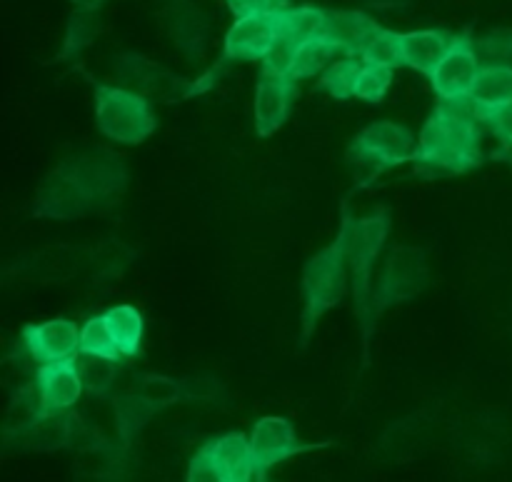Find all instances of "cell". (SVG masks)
Returning <instances> with one entry per match:
<instances>
[{"label": "cell", "mask_w": 512, "mask_h": 482, "mask_svg": "<svg viewBox=\"0 0 512 482\" xmlns=\"http://www.w3.org/2000/svg\"><path fill=\"white\" fill-rule=\"evenodd\" d=\"M128 168L108 150H83L60 160L35 190L33 213L43 220H75L123 198Z\"/></svg>", "instance_id": "6da1fadb"}, {"label": "cell", "mask_w": 512, "mask_h": 482, "mask_svg": "<svg viewBox=\"0 0 512 482\" xmlns=\"http://www.w3.org/2000/svg\"><path fill=\"white\" fill-rule=\"evenodd\" d=\"M413 163L423 175H463L483 163V130L478 115L438 103L420 130Z\"/></svg>", "instance_id": "7a4b0ae2"}, {"label": "cell", "mask_w": 512, "mask_h": 482, "mask_svg": "<svg viewBox=\"0 0 512 482\" xmlns=\"http://www.w3.org/2000/svg\"><path fill=\"white\" fill-rule=\"evenodd\" d=\"M355 218L350 213L343 215L340 233L328 248L315 253L303 268V345L313 335L315 325L328 310H333L348 290V268H350V240H353Z\"/></svg>", "instance_id": "3957f363"}, {"label": "cell", "mask_w": 512, "mask_h": 482, "mask_svg": "<svg viewBox=\"0 0 512 482\" xmlns=\"http://www.w3.org/2000/svg\"><path fill=\"white\" fill-rule=\"evenodd\" d=\"M390 230L388 210L380 208L375 213L353 223V240H350V273H353V295L355 313H358L360 330L365 340V355H368V340L373 335L375 310H373V265L383 250L385 238Z\"/></svg>", "instance_id": "277c9868"}, {"label": "cell", "mask_w": 512, "mask_h": 482, "mask_svg": "<svg viewBox=\"0 0 512 482\" xmlns=\"http://www.w3.org/2000/svg\"><path fill=\"white\" fill-rule=\"evenodd\" d=\"M95 125L108 140L140 145L155 133V110L148 95L125 85H95Z\"/></svg>", "instance_id": "5b68a950"}, {"label": "cell", "mask_w": 512, "mask_h": 482, "mask_svg": "<svg viewBox=\"0 0 512 482\" xmlns=\"http://www.w3.org/2000/svg\"><path fill=\"white\" fill-rule=\"evenodd\" d=\"M278 40H280L278 10H270V13L238 15L235 23L230 25L228 33H225L223 55H220V60L203 75V78L195 80L193 85H188L183 98H190V95L205 93V90L213 88L218 75L223 73L228 65L240 63V60H263L265 55L273 50V45L278 43Z\"/></svg>", "instance_id": "8992f818"}, {"label": "cell", "mask_w": 512, "mask_h": 482, "mask_svg": "<svg viewBox=\"0 0 512 482\" xmlns=\"http://www.w3.org/2000/svg\"><path fill=\"white\" fill-rule=\"evenodd\" d=\"M188 482H248L258 480L250 438L243 433L215 435L200 445L188 465Z\"/></svg>", "instance_id": "52a82bcc"}, {"label": "cell", "mask_w": 512, "mask_h": 482, "mask_svg": "<svg viewBox=\"0 0 512 482\" xmlns=\"http://www.w3.org/2000/svg\"><path fill=\"white\" fill-rule=\"evenodd\" d=\"M415 135L405 125L393 120H378L355 135L348 150L350 163L358 165L368 175H378L383 170H393L398 165L413 160Z\"/></svg>", "instance_id": "ba28073f"}, {"label": "cell", "mask_w": 512, "mask_h": 482, "mask_svg": "<svg viewBox=\"0 0 512 482\" xmlns=\"http://www.w3.org/2000/svg\"><path fill=\"white\" fill-rule=\"evenodd\" d=\"M430 268H428V255L425 250L415 248V245H403L395 248L393 255L385 263L380 283L373 295V310L375 318L385 313V310L395 308L400 303H408L415 295L423 293L428 285Z\"/></svg>", "instance_id": "9c48e42d"}, {"label": "cell", "mask_w": 512, "mask_h": 482, "mask_svg": "<svg viewBox=\"0 0 512 482\" xmlns=\"http://www.w3.org/2000/svg\"><path fill=\"white\" fill-rule=\"evenodd\" d=\"M480 68H483V63H480L478 43L470 40L468 35H455L445 58L430 75V83H433V90L440 100L463 105L470 100Z\"/></svg>", "instance_id": "30bf717a"}, {"label": "cell", "mask_w": 512, "mask_h": 482, "mask_svg": "<svg viewBox=\"0 0 512 482\" xmlns=\"http://www.w3.org/2000/svg\"><path fill=\"white\" fill-rule=\"evenodd\" d=\"M250 438V450H253L255 458V473L258 480H268L270 470L275 465L285 463L293 455L308 453L315 450L318 445H303L300 443L298 433H295V425L288 418H280V415H265L258 423L253 425V433Z\"/></svg>", "instance_id": "8fae6325"}, {"label": "cell", "mask_w": 512, "mask_h": 482, "mask_svg": "<svg viewBox=\"0 0 512 482\" xmlns=\"http://www.w3.org/2000/svg\"><path fill=\"white\" fill-rule=\"evenodd\" d=\"M20 343L38 365L58 363V360L78 358L80 328L75 320L53 318L45 320V323L25 325Z\"/></svg>", "instance_id": "7c38bea8"}, {"label": "cell", "mask_w": 512, "mask_h": 482, "mask_svg": "<svg viewBox=\"0 0 512 482\" xmlns=\"http://www.w3.org/2000/svg\"><path fill=\"white\" fill-rule=\"evenodd\" d=\"M295 93H298V80L288 75H273L260 70L258 88H255V133L258 138H270L278 133L288 120L290 108H293Z\"/></svg>", "instance_id": "4fadbf2b"}, {"label": "cell", "mask_w": 512, "mask_h": 482, "mask_svg": "<svg viewBox=\"0 0 512 482\" xmlns=\"http://www.w3.org/2000/svg\"><path fill=\"white\" fill-rule=\"evenodd\" d=\"M33 393L38 410H70L85 393L78 358L40 365L33 378Z\"/></svg>", "instance_id": "5bb4252c"}, {"label": "cell", "mask_w": 512, "mask_h": 482, "mask_svg": "<svg viewBox=\"0 0 512 482\" xmlns=\"http://www.w3.org/2000/svg\"><path fill=\"white\" fill-rule=\"evenodd\" d=\"M163 20L175 48L190 63H198L210 35V20L205 10L198 8L193 0H168L163 8Z\"/></svg>", "instance_id": "9a60e30c"}, {"label": "cell", "mask_w": 512, "mask_h": 482, "mask_svg": "<svg viewBox=\"0 0 512 482\" xmlns=\"http://www.w3.org/2000/svg\"><path fill=\"white\" fill-rule=\"evenodd\" d=\"M78 420L65 410H35L33 418L18 428V440L30 450H58L75 445Z\"/></svg>", "instance_id": "2e32d148"}, {"label": "cell", "mask_w": 512, "mask_h": 482, "mask_svg": "<svg viewBox=\"0 0 512 482\" xmlns=\"http://www.w3.org/2000/svg\"><path fill=\"white\" fill-rule=\"evenodd\" d=\"M380 23L363 10H328L325 38L343 55H363L370 40L380 33Z\"/></svg>", "instance_id": "e0dca14e"}, {"label": "cell", "mask_w": 512, "mask_h": 482, "mask_svg": "<svg viewBox=\"0 0 512 482\" xmlns=\"http://www.w3.org/2000/svg\"><path fill=\"white\" fill-rule=\"evenodd\" d=\"M113 70L125 88L138 90V93H143V95L168 93L173 85H178L175 75L168 73L163 65L153 63V60L143 58V55H135V53L115 55Z\"/></svg>", "instance_id": "ac0fdd59"}, {"label": "cell", "mask_w": 512, "mask_h": 482, "mask_svg": "<svg viewBox=\"0 0 512 482\" xmlns=\"http://www.w3.org/2000/svg\"><path fill=\"white\" fill-rule=\"evenodd\" d=\"M468 103L473 105L478 120L512 103V65L485 63L480 68Z\"/></svg>", "instance_id": "d6986e66"}, {"label": "cell", "mask_w": 512, "mask_h": 482, "mask_svg": "<svg viewBox=\"0 0 512 482\" xmlns=\"http://www.w3.org/2000/svg\"><path fill=\"white\" fill-rule=\"evenodd\" d=\"M450 43H453V35H448L445 30L425 28V30H410V33H403L405 65L430 78L433 70L438 68L440 60L445 58V53H448Z\"/></svg>", "instance_id": "ffe728a7"}, {"label": "cell", "mask_w": 512, "mask_h": 482, "mask_svg": "<svg viewBox=\"0 0 512 482\" xmlns=\"http://www.w3.org/2000/svg\"><path fill=\"white\" fill-rule=\"evenodd\" d=\"M103 318L123 358H135L143 348L145 338V320L140 310L133 305H115V308L105 310Z\"/></svg>", "instance_id": "44dd1931"}, {"label": "cell", "mask_w": 512, "mask_h": 482, "mask_svg": "<svg viewBox=\"0 0 512 482\" xmlns=\"http://www.w3.org/2000/svg\"><path fill=\"white\" fill-rule=\"evenodd\" d=\"M280 38L305 43L310 38H320L328 28V8L320 5H288L278 10Z\"/></svg>", "instance_id": "7402d4cb"}, {"label": "cell", "mask_w": 512, "mask_h": 482, "mask_svg": "<svg viewBox=\"0 0 512 482\" xmlns=\"http://www.w3.org/2000/svg\"><path fill=\"white\" fill-rule=\"evenodd\" d=\"M158 413L138 390H130L115 398V428H118L120 440L125 445L150 423V418Z\"/></svg>", "instance_id": "603a6c76"}, {"label": "cell", "mask_w": 512, "mask_h": 482, "mask_svg": "<svg viewBox=\"0 0 512 482\" xmlns=\"http://www.w3.org/2000/svg\"><path fill=\"white\" fill-rule=\"evenodd\" d=\"M335 53H338V48H335L325 35L305 40V43L298 45V53H295V65L290 78L308 80V78H315V75L325 73Z\"/></svg>", "instance_id": "cb8c5ba5"}, {"label": "cell", "mask_w": 512, "mask_h": 482, "mask_svg": "<svg viewBox=\"0 0 512 482\" xmlns=\"http://www.w3.org/2000/svg\"><path fill=\"white\" fill-rule=\"evenodd\" d=\"M360 65H363V58H358V55H345V58L335 60L320 75L318 88L328 93L333 100L355 98V78H358Z\"/></svg>", "instance_id": "d4e9b609"}, {"label": "cell", "mask_w": 512, "mask_h": 482, "mask_svg": "<svg viewBox=\"0 0 512 482\" xmlns=\"http://www.w3.org/2000/svg\"><path fill=\"white\" fill-rule=\"evenodd\" d=\"M95 33H98V18H95V13L75 10V13L70 15L68 30H65V43L58 55L60 63H70V60L80 58V55L85 53V48L93 43Z\"/></svg>", "instance_id": "484cf974"}, {"label": "cell", "mask_w": 512, "mask_h": 482, "mask_svg": "<svg viewBox=\"0 0 512 482\" xmlns=\"http://www.w3.org/2000/svg\"><path fill=\"white\" fill-rule=\"evenodd\" d=\"M78 368L80 378H83L85 393H93L105 398L110 393L118 375V360L100 358V355H83L78 353Z\"/></svg>", "instance_id": "4316f807"}, {"label": "cell", "mask_w": 512, "mask_h": 482, "mask_svg": "<svg viewBox=\"0 0 512 482\" xmlns=\"http://www.w3.org/2000/svg\"><path fill=\"white\" fill-rule=\"evenodd\" d=\"M393 70L388 65L378 63H365L360 65L358 78H355V98L365 100V103H383L388 95L390 85H393Z\"/></svg>", "instance_id": "83f0119b"}, {"label": "cell", "mask_w": 512, "mask_h": 482, "mask_svg": "<svg viewBox=\"0 0 512 482\" xmlns=\"http://www.w3.org/2000/svg\"><path fill=\"white\" fill-rule=\"evenodd\" d=\"M135 390H138L158 413L188 398V395H185V385L168 378V375H143V378L135 383Z\"/></svg>", "instance_id": "f1b7e54d"}, {"label": "cell", "mask_w": 512, "mask_h": 482, "mask_svg": "<svg viewBox=\"0 0 512 482\" xmlns=\"http://www.w3.org/2000/svg\"><path fill=\"white\" fill-rule=\"evenodd\" d=\"M80 353L83 355H100V358L120 360L123 353L115 345V338L110 335L108 323H105L103 315H95L88 318L80 328Z\"/></svg>", "instance_id": "f546056e"}, {"label": "cell", "mask_w": 512, "mask_h": 482, "mask_svg": "<svg viewBox=\"0 0 512 482\" xmlns=\"http://www.w3.org/2000/svg\"><path fill=\"white\" fill-rule=\"evenodd\" d=\"M360 58L365 63H378L388 65V68H400L405 65L403 60V33H395V30L383 28L373 40L368 43V48L363 50Z\"/></svg>", "instance_id": "4dcf8cb0"}, {"label": "cell", "mask_w": 512, "mask_h": 482, "mask_svg": "<svg viewBox=\"0 0 512 482\" xmlns=\"http://www.w3.org/2000/svg\"><path fill=\"white\" fill-rule=\"evenodd\" d=\"M478 53L490 63L512 65V28H495L478 40Z\"/></svg>", "instance_id": "1f68e13d"}, {"label": "cell", "mask_w": 512, "mask_h": 482, "mask_svg": "<svg viewBox=\"0 0 512 482\" xmlns=\"http://www.w3.org/2000/svg\"><path fill=\"white\" fill-rule=\"evenodd\" d=\"M298 45L295 40L288 38H280L278 43L273 45L268 55H265L260 63H263V73H273V75H288L293 73V65H295V53H298Z\"/></svg>", "instance_id": "d6a6232c"}, {"label": "cell", "mask_w": 512, "mask_h": 482, "mask_svg": "<svg viewBox=\"0 0 512 482\" xmlns=\"http://www.w3.org/2000/svg\"><path fill=\"white\" fill-rule=\"evenodd\" d=\"M480 123H488L490 128H493V133L498 135V140L503 143L505 153L512 150V103L495 110V113L485 115V118H480Z\"/></svg>", "instance_id": "836d02e7"}, {"label": "cell", "mask_w": 512, "mask_h": 482, "mask_svg": "<svg viewBox=\"0 0 512 482\" xmlns=\"http://www.w3.org/2000/svg\"><path fill=\"white\" fill-rule=\"evenodd\" d=\"M228 8L233 10L235 18L248 13H270V10H283L293 5V0H225Z\"/></svg>", "instance_id": "e575fe53"}, {"label": "cell", "mask_w": 512, "mask_h": 482, "mask_svg": "<svg viewBox=\"0 0 512 482\" xmlns=\"http://www.w3.org/2000/svg\"><path fill=\"white\" fill-rule=\"evenodd\" d=\"M75 10H88V13H98L108 0H70Z\"/></svg>", "instance_id": "d590c367"}, {"label": "cell", "mask_w": 512, "mask_h": 482, "mask_svg": "<svg viewBox=\"0 0 512 482\" xmlns=\"http://www.w3.org/2000/svg\"><path fill=\"white\" fill-rule=\"evenodd\" d=\"M373 8H403V5H410L413 0H368Z\"/></svg>", "instance_id": "8d00e7d4"}, {"label": "cell", "mask_w": 512, "mask_h": 482, "mask_svg": "<svg viewBox=\"0 0 512 482\" xmlns=\"http://www.w3.org/2000/svg\"><path fill=\"white\" fill-rule=\"evenodd\" d=\"M503 155H505V158H508L510 163H512V150H508V153H503Z\"/></svg>", "instance_id": "74e56055"}]
</instances>
